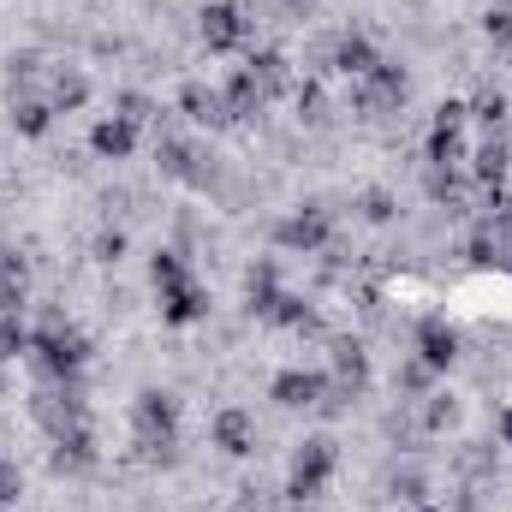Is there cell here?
<instances>
[{
	"instance_id": "1",
	"label": "cell",
	"mask_w": 512,
	"mask_h": 512,
	"mask_svg": "<svg viewBox=\"0 0 512 512\" xmlns=\"http://www.w3.org/2000/svg\"><path fill=\"white\" fill-rule=\"evenodd\" d=\"M30 352L42 358V370H48V376H78V370H84V358H90L84 334H78L72 322H60V316H48V322L30 334Z\"/></svg>"
},
{
	"instance_id": "2",
	"label": "cell",
	"mask_w": 512,
	"mask_h": 512,
	"mask_svg": "<svg viewBox=\"0 0 512 512\" xmlns=\"http://www.w3.org/2000/svg\"><path fill=\"white\" fill-rule=\"evenodd\" d=\"M328 477H334V441H304L298 447V459H292V501H310V495H322L328 489Z\"/></svg>"
},
{
	"instance_id": "3",
	"label": "cell",
	"mask_w": 512,
	"mask_h": 512,
	"mask_svg": "<svg viewBox=\"0 0 512 512\" xmlns=\"http://www.w3.org/2000/svg\"><path fill=\"white\" fill-rule=\"evenodd\" d=\"M399 102H405V66L376 60V66L358 78V108H364V114H387V108H399Z\"/></svg>"
},
{
	"instance_id": "4",
	"label": "cell",
	"mask_w": 512,
	"mask_h": 512,
	"mask_svg": "<svg viewBox=\"0 0 512 512\" xmlns=\"http://www.w3.org/2000/svg\"><path fill=\"white\" fill-rule=\"evenodd\" d=\"M203 42H209L215 54H233V48L251 42V18H245L233 0H215V6L203 12Z\"/></svg>"
},
{
	"instance_id": "5",
	"label": "cell",
	"mask_w": 512,
	"mask_h": 512,
	"mask_svg": "<svg viewBox=\"0 0 512 512\" xmlns=\"http://www.w3.org/2000/svg\"><path fill=\"white\" fill-rule=\"evenodd\" d=\"M268 393H274L286 411H310V405L328 399V376H322V370H280Z\"/></svg>"
},
{
	"instance_id": "6",
	"label": "cell",
	"mask_w": 512,
	"mask_h": 512,
	"mask_svg": "<svg viewBox=\"0 0 512 512\" xmlns=\"http://www.w3.org/2000/svg\"><path fill=\"white\" fill-rule=\"evenodd\" d=\"M161 316L173 322V328H185V322H203L209 316V292L185 274V280H173V286H161Z\"/></svg>"
},
{
	"instance_id": "7",
	"label": "cell",
	"mask_w": 512,
	"mask_h": 512,
	"mask_svg": "<svg viewBox=\"0 0 512 512\" xmlns=\"http://www.w3.org/2000/svg\"><path fill=\"white\" fill-rule=\"evenodd\" d=\"M417 358H423V364L441 376V370L459 358V334H453L441 316H423V322H417Z\"/></svg>"
},
{
	"instance_id": "8",
	"label": "cell",
	"mask_w": 512,
	"mask_h": 512,
	"mask_svg": "<svg viewBox=\"0 0 512 512\" xmlns=\"http://www.w3.org/2000/svg\"><path fill=\"white\" fill-rule=\"evenodd\" d=\"M173 429H179V399L161 393V387H149V393L137 399V435H161V441H173Z\"/></svg>"
},
{
	"instance_id": "9",
	"label": "cell",
	"mask_w": 512,
	"mask_h": 512,
	"mask_svg": "<svg viewBox=\"0 0 512 512\" xmlns=\"http://www.w3.org/2000/svg\"><path fill=\"white\" fill-rule=\"evenodd\" d=\"M286 251H322L328 245V215L322 209H298L292 221H280V233H274Z\"/></svg>"
},
{
	"instance_id": "10",
	"label": "cell",
	"mask_w": 512,
	"mask_h": 512,
	"mask_svg": "<svg viewBox=\"0 0 512 512\" xmlns=\"http://www.w3.org/2000/svg\"><path fill=\"white\" fill-rule=\"evenodd\" d=\"M215 447L233 453V459L256 453V417L251 411H221V417H215Z\"/></svg>"
},
{
	"instance_id": "11",
	"label": "cell",
	"mask_w": 512,
	"mask_h": 512,
	"mask_svg": "<svg viewBox=\"0 0 512 512\" xmlns=\"http://www.w3.org/2000/svg\"><path fill=\"white\" fill-rule=\"evenodd\" d=\"M90 149L102 161H126L131 149H137V126H131L126 114H114V120H102V126L90 131Z\"/></svg>"
},
{
	"instance_id": "12",
	"label": "cell",
	"mask_w": 512,
	"mask_h": 512,
	"mask_svg": "<svg viewBox=\"0 0 512 512\" xmlns=\"http://www.w3.org/2000/svg\"><path fill=\"white\" fill-rule=\"evenodd\" d=\"M179 108L197 120V126H227L233 114H227V96L221 90H203V84H185L179 90Z\"/></svg>"
},
{
	"instance_id": "13",
	"label": "cell",
	"mask_w": 512,
	"mask_h": 512,
	"mask_svg": "<svg viewBox=\"0 0 512 512\" xmlns=\"http://www.w3.org/2000/svg\"><path fill=\"white\" fill-rule=\"evenodd\" d=\"M54 465L60 471H84V465H96V435H90V423H72L66 435H54Z\"/></svg>"
},
{
	"instance_id": "14",
	"label": "cell",
	"mask_w": 512,
	"mask_h": 512,
	"mask_svg": "<svg viewBox=\"0 0 512 512\" xmlns=\"http://www.w3.org/2000/svg\"><path fill=\"white\" fill-rule=\"evenodd\" d=\"M221 96H227V114H233V120H251V114H262V102H268V90L256 84L251 66H245V72H233Z\"/></svg>"
},
{
	"instance_id": "15",
	"label": "cell",
	"mask_w": 512,
	"mask_h": 512,
	"mask_svg": "<svg viewBox=\"0 0 512 512\" xmlns=\"http://www.w3.org/2000/svg\"><path fill=\"white\" fill-rule=\"evenodd\" d=\"M334 66H340V72L358 84V78L376 66V48H370V36H358V30H352V36H340V42H334Z\"/></svg>"
},
{
	"instance_id": "16",
	"label": "cell",
	"mask_w": 512,
	"mask_h": 512,
	"mask_svg": "<svg viewBox=\"0 0 512 512\" xmlns=\"http://www.w3.org/2000/svg\"><path fill=\"white\" fill-rule=\"evenodd\" d=\"M84 96H90V84H84L78 72H54V78H48V108H54V114L84 108Z\"/></svg>"
},
{
	"instance_id": "17",
	"label": "cell",
	"mask_w": 512,
	"mask_h": 512,
	"mask_svg": "<svg viewBox=\"0 0 512 512\" xmlns=\"http://www.w3.org/2000/svg\"><path fill=\"white\" fill-rule=\"evenodd\" d=\"M334 376H340V387H364V376H370V364H364V346H352V340H340L334 346Z\"/></svg>"
},
{
	"instance_id": "18",
	"label": "cell",
	"mask_w": 512,
	"mask_h": 512,
	"mask_svg": "<svg viewBox=\"0 0 512 512\" xmlns=\"http://www.w3.org/2000/svg\"><path fill=\"white\" fill-rule=\"evenodd\" d=\"M459 161H465V137H459V131H429V167H441V173H453V167H459Z\"/></svg>"
},
{
	"instance_id": "19",
	"label": "cell",
	"mask_w": 512,
	"mask_h": 512,
	"mask_svg": "<svg viewBox=\"0 0 512 512\" xmlns=\"http://www.w3.org/2000/svg\"><path fill=\"white\" fill-rule=\"evenodd\" d=\"M48 114H54L48 102H12V126L24 131V137H42L48 131Z\"/></svg>"
},
{
	"instance_id": "20",
	"label": "cell",
	"mask_w": 512,
	"mask_h": 512,
	"mask_svg": "<svg viewBox=\"0 0 512 512\" xmlns=\"http://www.w3.org/2000/svg\"><path fill=\"white\" fill-rule=\"evenodd\" d=\"M477 179L483 185H501L507 179V143H483L477 149Z\"/></svg>"
},
{
	"instance_id": "21",
	"label": "cell",
	"mask_w": 512,
	"mask_h": 512,
	"mask_svg": "<svg viewBox=\"0 0 512 512\" xmlns=\"http://www.w3.org/2000/svg\"><path fill=\"white\" fill-rule=\"evenodd\" d=\"M149 280H155V292L173 286V280H185V256L179 251H155L149 256Z\"/></svg>"
},
{
	"instance_id": "22",
	"label": "cell",
	"mask_w": 512,
	"mask_h": 512,
	"mask_svg": "<svg viewBox=\"0 0 512 512\" xmlns=\"http://www.w3.org/2000/svg\"><path fill=\"white\" fill-rule=\"evenodd\" d=\"M268 322H280V328H304V322H310V304H304V298H292V292H280V298H274V310H268Z\"/></svg>"
},
{
	"instance_id": "23",
	"label": "cell",
	"mask_w": 512,
	"mask_h": 512,
	"mask_svg": "<svg viewBox=\"0 0 512 512\" xmlns=\"http://www.w3.org/2000/svg\"><path fill=\"white\" fill-rule=\"evenodd\" d=\"M251 72H256V84H262L268 96H274V90H286V60H280V54H256Z\"/></svg>"
},
{
	"instance_id": "24",
	"label": "cell",
	"mask_w": 512,
	"mask_h": 512,
	"mask_svg": "<svg viewBox=\"0 0 512 512\" xmlns=\"http://www.w3.org/2000/svg\"><path fill=\"white\" fill-rule=\"evenodd\" d=\"M18 352H30V328H24L18 316H6V322H0V364L18 358Z\"/></svg>"
},
{
	"instance_id": "25",
	"label": "cell",
	"mask_w": 512,
	"mask_h": 512,
	"mask_svg": "<svg viewBox=\"0 0 512 512\" xmlns=\"http://www.w3.org/2000/svg\"><path fill=\"white\" fill-rule=\"evenodd\" d=\"M483 30L495 36V48H501V54H512V6H495V12L483 18Z\"/></svg>"
},
{
	"instance_id": "26",
	"label": "cell",
	"mask_w": 512,
	"mask_h": 512,
	"mask_svg": "<svg viewBox=\"0 0 512 512\" xmlns=\"http://www.w3.org/2000/svg\"><path fill=\"white\" fill-rule=\"evenodd\" d=\"M477 120L489 131H501L507 126V96H477Z\"/></svg>"
},
{
	"instance_id": "27",
	"label": "cell",
	"mask_w": 512,
	"mask_h": 512,
	"mask_svg": "<svg viewBox=\"0 0 512 512\" xmlns=\"http://www.w3.org/2000/svg\"><path fill=\"white\" fill-rule=\"evenodd\" d=\"M393 495H399L405 507H423V477H417V471H405V477H393Z\"/></svg>"
},
{
	"instance_id": "28",
	"label": "cell",
	"mask_w": 512,
	"mask_h": 512,
	"mask_svg": "<svg viewBox=\"0 0 512 512\" xmlns=\"http://www.w3.org/2000/svg\"><path fill=\"white\" fill-rule=\"evenodd\" d=\"M18 489H24L18 465H12V459H0V507H12V501H18Z\"/></svg>"
},
{
	"instance_id": "29",
	"label": "cell",
	"mask_w": 512,
	"mask_h": 512,
	"mask_svg": "<svg viewBox=\"0 0 512 512\" xmlns=\"http://www.w3.org/2000/svg\"><path fill=\"white\" fill-rule=\"evenodd\" d=\"M364 221H393V197L387 191H364Z\"/></svg>"
},
{
	"instance_id": "30",
	"label": "cell",
	"mask_w": 512,
	"mask_h": 512,
	"mask_svg": "<svg viewBox=\"0 0 512 512\" xmlns=\"http://www.w3.org/2000/svg\"><path fill=\"white\" fill-rule=\"evenodd\" d=\"M322 108H328L322 90H316V84H298V114H304V120H322Z\"/></svg>"
},
{
	"instance_id": "31",
	"label": "cell",
	"mask_w": 512,
	"mask_h": 512,
	"mask_svg": "<svg viewBox=\"0 0 512 512\" xmlns=\"http://www.w3.org/2000/svg\"><path fill=\"white\" fill-rule=\"evenodd\" d=\"M120 114H126L131 126H143V120H149L155 108H149V96H120Z\"/></svg>"
},
{
	"instance_id": "32",
	"label": "cell",
	"mask_w": 512,
	"mask_h": 512,
	"mask_svg": "<svg viewBox=\"0 0 512 512\" xmlns=\"http://www.w3.org/2000/svg\"><path fill=\"white\" fill-rule=\"evenodd\" d=\"M96 256H102V262H120V256H126V233H102V239H96Z\"/></svg>"
},
{
	"instance_id": "33",
	"label": "cell",
	"mask_w": 512,
	"mask_h": 512,
	"mask_svg": "<svg viewBox=\"0 0 512 512\" xmlns=\"http://www.w3.org/2000/svg\"><path fill=\"white\" fill-rule=\"evenodd\" d=\"M453 417H459V405H453V399H435V405H429V429H447Z\"/></svg>"
},
{
	"instance_id": "34",
	"label": "cell",
	"mask_w": 512,
	"mask_h": 512,
	"mask_svg": "<svg viewBox=\"0 0 512 512\" xmlns=\"http://www.w3.org/2000/svg\"><path fill=\"white\" fill-rule=\"evenodd\" d=\"M501 441H507V447H512V405H507V411H501Z\"/></svg>"
},
{
	"instance_id": "35",
	"label": "cell",
	"mask_w": 512,
	"mask_h": 512,
	"mask_svg": "<svg viewBox=\"0 0 512 512\" xmlns=\"http://www.w3.org/2000/svg\"><path fill=\"white\" fill-rule=\"evenodd\" d=\"M417 512H435V507H417Z\"/></svg>"
}]
</instances>
